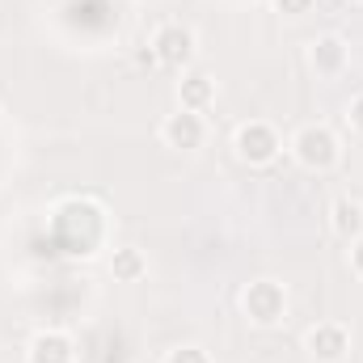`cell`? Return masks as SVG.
Here are the masks:
<instances>
[{
  "label": "cell",
  "mask_w": 363,
  "mask_h": 363,
  "mask_svg": "<svg viewBox=\"0 0 363 363\" xmlns=\"http://www.w3.org/2000/svg\"><path fill=\"white\" fill-rule=\"evenodd\" d=\"M241 313H245V321L258 325V330L279 325V321L287 317V287L274 283V279H254V283H245V291H241Z\"/></svg>",
  "instance_id": "obj_3"
},
{
  "label": "cell",
  "mask_w": 363,
  "mask_h": 363,
  "mask_svg": "<svg viewBox=\"0 0 363 363\" xmlns=\"http://www.w3.org/2000/svg\"><path fill=\"white\" fill-rule=\"evenodd\" d=\"M330 228H334V237H342V241L363 237V203L359 199L338 194V199L330 203Z\"/></svg>",
  "instance_id": "obj_9"
},
{
  "label": "cell",
  "mask_w": 363,
  "mask_h": 363,
  "mask_svg": "<svg viewBox=\"0 0 363 363\" xmlns=\"http://www.w3.org/2000/svg\"><path fill=\"white\" fill-rule=\"evenodd\" d=\"M110 271H114L118 283H140V279L148 274V258H144V250L123 245V250H114V254H110Z\"/></svg>",
  "instance_id": "obj_11"
},
{
  "label": "cell",
  "mask_w": 363,
  "mask_h": 363,
  "mask_svg": "<svg viewBox=\"0 0 363 363\" xmlns=\"http://www.w3.org/2000/svg\"><path fill=\"white\" fill-rule=\"evenodd\" d=\"M161 140H165V148L194 152V148H203V140H207V118L178 106L174 114H165V123H161Z\"/></svg>",
  "instance_id": "obj_7"
},
{
  "label": "cell",
  "mask_w": 363,
  "mask_h": 363,
  "mask_svg": "<svg viewBox=\"0 0 363 363\" xmlns=\"http://www.w3.org/2000/svg\"><path fill=\"white\" fill-rule=\"evenodd\" d=\"M291 157H296L304 169H313V174H330V169L342 161V144H338L334 127H325V123H304V127L291 135Z\"/></svg>",
  "instance_id": "obj_1"
},
{
  "label": "cell",
  "mask_w": 363,
  "mask_h": 363,
  "mask_svg": "<svg viewBox=\"0 0 363 363\" xmlns=\"http://www.w3.org/2000/svg\"><path fill=\"white\" fill-rule=\"evenodd\" d=\"M233 152H237L241 165L262 169V165H271L274 157L283 152V140H279V131H274L267 118H250V123L237 127V135H233Z\"/></svg>",
  "instance_id": "obj_4"
},
{
  "label": "cell",
  "mask_w": 363,
  "mask_h": 363,
  "mask_svg": "<svg viewBox=\"0 0 363 363\" xmlns=\"http://www.w3.org/2000/svg\"><path fill=\"white\" fill-rule=\"evenodd\" d=\"M161 363H211V355H207L203 347H194V342H182V347H174V351H165Z\"/></svg>",
  "instance_id": "obj_12"
},
{
  "label": "cell",
  "mask_w": 363,
  "mask_h": 363,
  "mask_svg": "<svg viewBox=\"0 0 363 363\" xmlns=\"http://www.w3.org/2000/svg\"><path fill=\"white\" fill-rule=\"evenodd\" d=\"M308 64L321 81H338L351 68V43L342 34H321L308 43Z\"/></svg>",
  "instance_id": "obj_6"
},
{
  "label": "cell",
  "mask_w": 363,
  "mask_h": 363,
  "mask_svg": "<svg viewBox=\"0 0 363 363\" xmlns=\"http://www.w3.org/2000/svg\"><path fill=\"white\" fill-rule=\"evenodd\" d=\"M271 4H274V13H283V17H308L317 0H271Z\"/></svg>",
  "instance_id": "obj_13"
},
{
  "label": "cell",
  "mask_w": 363,
  "mask_h": 363,
  "mask_svg": "<svg viewBox=\"0 0 363 363\" xmlns=\"http://www.w3.org/2000/svg\"><path fill=\"white\" fill-rule=\"evenodd\" d=\"M148 55H152L161 68H169V72H186V68L194 64V55H199V38H194V30L182 26V21H161V26L152 30Z\"/></svg>",
  "instance_id": "obj_2"
},
{
  "label": "cell",
  "mask_w": 363,
  "mask_h": 363,
  "mask_svg": "<svg viewBox=\"0 0 363 363\" xmlns=\"http://www.w3.org/2000/svg\"><path fill=\"white\" fill-rule=\"evenodd\" d=\"M347 262H351V274H355V279H363V237H355V241H351Z\"/></svg>",
  "instance_id": "obj_14"
},
{
  "label": "cell",
  "mask_w": 363,
  "mask_h": 363,
  "mask_svg": "<svg viewBox=\"0 0 363 363\" xmlns=\"http://www.w3.org/2000/svg\"><path fill=\"white\" fill-rule=\"evenodd\" d=\"M347 123L363 135V93H359V97H351V106H347Z\"/></svg>",
  "instance_id": "obj_15"
},
{
  "label": "cell",
  "mask_w": 363,
  "mask_h": 363,
  "mask_svg": "<svg viewBox=\"0 0 363 363\" xmlns=\"http://www.w3.org/2000/svg\"><path fill=\"white\" fill-rule=\"evenodd\" d=\"M351 4H363V0H351Z\"/></svg>",
  "instance_id": "obj_16"
},
{
  "label": "cell",
  "mask_w": 363,
  "mask_h": 363,
  "mask_svg": "<svg viewBox=\"0 0 363 363\" xmlns=\"http://www.w3.org/2000/svg\"><path fill=\"white\" fill-rule=\"evenodd\" d=\"M211 101H216V81H211L207 72H182V81H178V106L182 110L203 114Z\"/></svg>",
  "instance_id": "obj_10"
},
{
  "label": "cell",
  "mask_w": 363,
  "mask_h": 363,
  "mask_svg": "<svg viewBox=\"0 0 363 363\" xmlns=\"http://www.w3.org/2000/svg\"><path fill=\"white\" fill-rule=\"evenodd\" d=\"M26 363H77V342L64 330H38L26 347Z\"/></svg>",
  "instance_id": "obj_8"
},
{
  "label": "cell",
  "mask_w": 363,
  "mask_h": 363,
  "mask_svg": "<svg viewBox=\"0 0 363 363\" xmlns=\"http://www.w3.org/2000/svg\"><path fill=\"white\" fill-rule=\"evenodd\" d=\"M304 351L313 363H342L351 355V330L342 321H317L304 330Z\"/></svg>",
  "instance_id": "obj_5"
}]
</instances>
